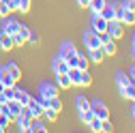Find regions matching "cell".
I'll return each mask as SVG.
<instances>
[{
    "instance_id": "obj_1",
    "label": "cell",
    "mask_w": 135,
    "mask_h": 133,
    "mask_svg": "<svg viewBox=\"0 0 135 133\" xmlns=\"http://www.w3.org/2000/svg\"><path fill=\"white\" fill-rule=\"evenodd\" d=\"M77 56H79V52L71 45V43H64L62 45V49H60V58L69 64V66H75L77 64Z\"/></svg>"
},
{
    "instance_id": "obj_2",
    "label": "cell",
    "mask_w": 135,
    "mask_h": 133,
    "mask_svg": "<svg viewBox=\"0 0 135 133\" xmlns=\"http://www.w3.org/2000/svg\"><path fill=\"white\" fill-rule=\"evenodd\" d=\"M101 47H103L105 56H114L116 54V39L109 37V32H101Z\"/></svg>"
},
{
    "instance_id": "obj_3",
    "label": "cell",
    "mask_w": 135,
    "mask_h": 133,
    "mask_svg": "<svg viewBox=\"0 0 135 133\" xmlns=\"http://www.w3.org/2000/svg\"><path fill=\"white\" fill-rule=\"evenodd\" d=\"M90 110L94 114V118H99V120H107L109 118V110H107V105L103 101H92L90 103Z\"/></svg>"
},
{
    "instance_id": "obj_4",
    "label": "cell",
    "mask_w": 135,
    "mask_h": 133,
    "mask_svg": "<svg viewBox=\"0 0 135 133\" xmlns=\"http://www.w3.org/2000/svg\"><path fill=\"white\" fill-rule=\"evenodd\" d=\"M107 32H109L112 39H120L124 35V24L118 22V20H109L107 22Z\"/></svg>"
},
{
    "instance_id": "obj_5",
    "label": "cell",
    "mask_w": 135,
    "mask_h": 133,
    "mask_svg": "<svg viewBox=\"0 0 135 133\" xmlns=\"http://www.w3.org/2000/svg\"><path fill=\"white\" fill-rule=\"evenodd\" d=\"M84 41H86V47L88 49H94V47H101V35L99 32H94L92 28L86 32V37H84Z\"/></svg>"
},
{
    "instance_id": "obj_6",
    "label": "cell",
    "mask_w": 135,
    "mask_h": 133,
    "mask_svg": "<svg viewBox=\"0 0 135 133\" xmlns=\"http://www.w3.org/2000/svg\"><path fill=\"white\" fill-rule=\"evenodd\" d=\"M15 120H17V125H20V131H28V127H30V120H32V114L28 112V107H24Z\"/></svg>"
},
{
    "instance_id": "obj_7",
    "label": "cell",
    "mask_w": 135,
    "mask_h": 133,
    "mask_svg": "<svg viewBox=\"0 0 135 133\" xmlns=\"http://www.w3.org/2000/svg\"><path fill=\"white\" fill-rule=\"evenodd\" d=\"M92 30L94 32H107V20L105 17H101L99 13H92Z\"/></svg>"
},
{
    "instance_id": "obj_8",
    "label": "cell",
    "mask_w": 135,
    "mask_h": 133,
    "mask_svg": "<svg viewBox=\"0 0 135 133\" xmlns=\"http://www.w3.org/2000/svg\"><path fill=\"white\" fill-rule=\"evenodd\" d=\"M2 32H7V35H15V32L20 30V22L13 20V17H2Z\"/></svg>"
},
{
    "instance_id": "obj_9",
    "label": "cell",
    "mask_w": 135,
    "mask_h": 133,
    "mask_svg": "<svg viewBox=\"0 0 135 133\" xmlns=\"http://www.w3.org/2000/svg\"><path fill=\"white\" fill-rule=\"evenodd\" d=\"M0 82H2L4 88H13L15 84H17V79L11 77V73L7 71V66H2V69H0Z\"/></svg>"
},
{
    "instance_id": "obj_10",
    "label": "cell",
    "mask_w": 135,
    "mask_h": 133,
    "mask_svg": "<svg viewBox=\"0 0 135 133\" xmlns=\"http://www.w3.org/2000/svg\"><path fill=\"white\" fill-rule=\"evenodd\" d=\"M39 90H41V94H45V97L49 99V97H56L60 88H58L56 84H52V82H43V84H41V88H39Z\"/></svg>"
},
{
    "instance_id": "obj_11",
    "label": "cell",
    "mask_w": 135,
    "mask_h": 133,
    "mask_svg": "<svg viewBox=\"0 0 135 133\" xmlns=\"http://www.w3.org/2000/svg\"><path fill=\"white\" fill-rule=\"evenodd\" d=\"M26 107H28V112L32 114V118H41V116H43V107H41V103L37 101L35 97L30 99V103H28Z\"/></svg>"
},
{
    "instance_id": "obj_12",
    "label": "cell",
    "mask_w": 135,
    "mask_h": 133,
    "mask_svg": "<svg viewBox=\"0 0 135 133\" xmlns=\"http://www.w3.org/2000/svg\"><path fill=\"white\" fill-rule=\"evenodd\" d=\"M88 52H90V54H88V60H90V62H97V64L103 62V60L107 58L105 52H103V47H94V49H88Z\"/></svg>"
},
{
    "instance_id": "obj_13",
    "label": "cell",
    "mask_w": 135,
    "mask_h": 133,
    "mask_svg": "<svg viewBox=\"0 0 135 133\" xmlns=\"http://www.w3.org/2000/svg\"><path fill=\"white\" fill-rule=\"evenodd\" d=\"M7 103H9V116H11V120H15L20 116V112L24 110V105L20 101H15V99H11V101H7Z\"/></svg>"
},
{
    "instance_id": "obj_14",
    "label": "cell",
    "mask_w": 135,
    "mask_h": 133,
    "mask_svg": "<svg viewBox=\"0 0 135 133\" xmlns=\"http://www.w3.org/2000/svg\"><path fill=\"white\" fill-rule=\"evenodd\" d=\"M30 99H32V94H28L26 90H22V88H17V86H15V101H20L24 107L30 103Z\"/></svg>"
},
{
    "instance_id": "obj_15",
    "label": "cell",
    "mask_w": 135,
    "mask_h": 133,
    "mask_svg": "<svg viewBox=\"0 0 135 133\" xmlns=\"http://www.w3.org/2000/svg\"><path fill=\"white\" fill-rule=\"evenodd\" d=\"M56 86L60 90H66V88H71V79L66 73H56Z\"/></svg>"
},
{
    "instance_id": "obj_16",
    "label": "cell",
    "mask_w": 135,
    "mask_h": 133,
    "mask_svg": "<svg viewBox=\"0 0 135 133\" xmlns=\"http://www.w3.org/2000/svg\"><path fill=\"white\" fill-rule=\"evenodd\" d=\"M13 37L7 35V32H0V49H4V52H9V49H13Z\"/></svg>"
},
{
    "instance_id": "obj_17",
    "label": "cell",
    "mask_w": 135,
    "mask_h": 133,
    "mask_svg": "<svg viewBox=\"0 0 135 133\" xmlns=\"http://www.w3.org/2000/svg\"><path fill=\"white\" fill-rule=\"evenodd\" d=\"M66 75H69V79H71V86H79V79H81V71L77 69V66H69V71H66Z\"/></svg>"
},
{
    "instance_id": "obj_18",
    "label": "cell",
    "mask_w": 135,
    "mask_h": 133,
    "mask_svg": "<svg viewBox=\"0 0 135 133\" xmlns=\"http://www.w3.org/2000/svg\"><path fill=\"white\" fill-rule=\"evenodd\" d=\"M45 125L41 122V118H32L30 120V127H28V133H45Z\"/></svg>"
},
{
    "instance_id": "obj_19",
    "label": "cell",
    "mask_w": 135,
    "mask_h": 133,
    "mask_svg": "<svg viewBox=\"0 0 135 133\" xmlns=\"http://www.w3.org/2000/svg\"><path fill=\"white\" fill-rule=\"evenodd\" d=\"M120 92H122L124 99H131V101H135V82H129L124 88H120Z\"/></svg>"
},
{
    "instance_id": "obj_20",
    "label": "cell",
    "mask_w": 135,
    "mask_h": 133,
    "mask_svg": "<svg viewBox=\"0 0 135 133\" xmlns=\"http://www.w3.org/2000/svg\"><path fill=\"white\" fill-rule=\"evenodd\" d=\"M75 105H77V112H88L90 110V101L84 94H79L77 99H75Z\"/></svg>"
},
{
    "instance_id": "obj_21",
    "label": "cell",
    "mask_w": 135,
    "mask_h": 133,
    "mask_svg": "<svg viewBox=\"0 0 135 133\" xmlns=\"http://www.w3.org/2000/svg\"><path fill=\"white\" fill-rule=\"evenodd\" d=\"M124 26H135V11H129V9H124V13H122V20H120Z\"/></svg>"
},
{
    "instance_id": "obj_22",
    "label": "cell",
    "mask_w": 135,
    "mask_h": 133,
    "mask_svg": "<svg viewBox=\"0 0 135 133\" xmlns=\"http://www.w3.org/2000/svg\"><path fill=\"white\" fill-rule=\"evenodd\" d=\"M54 71H56V73H66V71H69V64L58 56V58L54 60Z\"/></svg>"
},
{
    "instance_id": "obj_23",
    "label": "cell",
    "mask_w": 135,
    "mask_h": 133,
    "mask_svg": "<svg viewBox=\"0 0 135 133\" xmlns=\"http://www.w3.org/2000/svg\"><path fill=\"white\" fill-rule=\"evenodd\" d=\"M47 107H52V110H56L58 114L62 112V101L58 99V94H56V97H49V101H47Z\"/></svg>"
},
{
    "instance_id": "obj_24",
    "label": "cell",
    "mask_w": 135,
    "mask_h": 133,
    "mask_svg": "<svg viewBox=\"0 0 135 133\" xmlns=\"http://www.w3.org/2000/svg\"><path fill=\"white\" fill-rule=\"evenodd\" d=\"M116 82H118V86H120V88H124L129 82H131V77H129L124 71H118V73H116Z\"/></svg>"
},
{
    "instance_id": "obj_25",
    "label": "cell",
    "mask_w": 135,
    "mask_h": 133,
    "mask_svg": "<svg viewBox=\"0 0 135 133\" xmlns=\"http://www.w3.org/2000/svg\"><path fill=\"white\" fill-rule=\"evenodd\" d=\"M112 9H114V20H118V22H120V20H122V13H124L122 2H114V4H112Z\"/></svg>"
},
{
    "instance_id": "obj_26",
    "label": "cell",
    "mask_w": 135,
    "mask_h": 133,
    "mask_svg": "<svg viewBox=\"0 0 135 133\" xmlns=\"http://www.w3.org/2000/svg\"><path fill=\"white\" fill-rule=\"evenodd\" d=\"M7 71H9L11 77H15V79H20V77H22V71H20V66L15 64V62H9V64H7Z\"/></svg>"
},
{
    "instance_id": "obj_27",
    "label": "cell",
    "mask_w": 135,
    "mask_h": 133,
    "mask_svg": "<svg viewBox=\"0 0 135 133\" xmlns=\"http://www.w3.org/2000/svg\"><path fill=\"white\" fill-rule=\"evenodd\" d=\"M75 66H77L79 71H88V66H90V60H88L86 56H81V54H79V56H77V64H75Z\"/></svg>"
},
{
    "instance_id": "obj_28",
    "label": "cell",
    "mask_w": 135,
    "mask_h": 133,
    "mask_svg": "<svg viewBox=\"0 0 135 133\" xmlns=\"http://www.w3.org/2000/svg\"><path fill=\"white\" fill-rule=\"evenodd\" d=\"M107 2L105 0H90V4H88V9H92V13H101V9H103Z\"/></svg>"
},
{
    "instance_id": "obj_29",
    "label": "cell",
    "mask_w": 135,
    "mask_h": 133,
    "mask_svg": "<svg viewBox=\"0 0 135 133\" xmlns=\"http://www.w3.org/2000/svg\"><path fill=\"white\" fill-rule=\"evenodd\" d=\"M17 35L28 43V39H30V26H26V24H22V22H20V30H17Z\"/></svg>"
},
{
    "instance_id": "obj_30",
    "label": "cell",
    "mask_w": 135,
    "mask_h": 133,
    "mask_svg": "<svg viewBox=\"0 0 135 133\" xmlns=\"http://www.w3.org/2000/svg\"><path fill=\"white\" fill-rule=\"evenodd\" d=\"M43 116H45L49 122H56V120H58V112L52 110V107H45V110H43Z\"/></svg>"
},
{
    "instance_id": "obj_31",
    "label": "cell",
    "mask_w": 135,
    "mask_h": 133,
    "mask_svg": "<svg viewBox=\"0 0 135 133\" xmlns=\"http://www.w3.org/2000/svg\"><path fill=\"white\" fill-rule=\"evenodd\" d=\"M99 15H101V17H105L107 22H109V20H114V9H112V4H105L103 9H101V13H99Z\"/></svg>"
},
{
    "instance_id": "obj_32",
    "label": "cell",
    "mask_w": 135,
    "mask_h": 133,
    "mask_svg": "<svg viewBox=\"0 0 135 133\" xmlns=\"http://www.w3.org/2000/svg\"><path fill=\"white\" fill-rule=\"evenodd\" d=\"M9 125H11V116H9V114H4V112H0V129L7 131V129H9Z\"/></svg>"
},
{
    "instance_id": "obj_33",
    "label": "cell",
    "mask_w": 135,
    "mask_h": 133,
    "mask_svg": "<svg viewBox=\"0 0 135 133\" xmlns=\"http://www.w3.org/2000/svg\"><path fill=\"white\" fill-rule=\"evenodd\" d=\"M79 86H92V75L88 71H81V79H79Z\"/></svg>"
},
{
    "instance_id": "obj_34",
    "label": "cell",
    "mask_w": 135,
    "mask_h": 133,
    "mask_svg": "<svg viewBox=\"0 0 135 133\" xmlns=\"http://www.w3.org/2000/svg\"><path fill=\"white\" fill-rule=\"evenodd\" d=\"M9 13H11V7H9L7 0H2L0 2V17H9Z\"/></svg>"
},
{
    "instance_id": "obj_35",
    "label": "cell",
    "mask_w": 135,
    "mask_h": 133,
    "mask_svg": "<svg viewBox=\"0 0 135 133\" xmlns=\"http://www.w3.org/2000/svg\"><path fill=\"white\" fill-rule=\"evenodd\" d=\"M0 94H2L4 101H11V99H15V86H13V88H4Z\"/></svg>"
},
{
    "instance_id": "obj_36",
    "label": "cell",
    "mask_w": 135,
    "mask_h": 133,
    "mask_svg": "<svg viewBox=\"0 0 135 133\" xmlns=\"http://www.w3.org/2000/svg\"><path fill=\"white\" fill-rule=\"evenodd\" d=\"M79 118H81V122H90L92 118H94V114H92V110H88V112H79Z\"/></svg>"
},
{
    "instance_id": "obj_37",
    "label": "cell",
    "mask_w": 135,
    "mask_h": 133,
    "mask_svg": "<svg viewBox=\"0 0 135 133\" xmlns=\"http://www.w3.org/2000/svg\"><path fill=\"white\" fill-rule=\"evenodd\" d=\"M30 4H32V0H20V11L22 13H28L30 11Z\"/></svg>"
},
{
    "instance_id": "obj_38",
    "label": "cell",
    "mask_w": 135,
    "mask_h": 133,
    "mask_svg": "<svg viewBox=\"0 0 135 133\" xmlns=\"http://www.w3.org/2000/svg\"><path fill=\"white\" fill-rule=\"evenodd\" d=\"M114 127H112V120L107 118V120H101V131H105V133H109Z\"/></svg>"
},
{
    "instance_id": "obj_39",
    "label": "cell",
    "mask_w": 135,
    "mask_h": 133,
    "mask_svg": "<svg viewBox=\"0 0 135 133\" xmlns=\"http://www.w3.org/2000/svg\"><path fill=\"white\" fill-rule=\"evenodd\" d=\"M11 37H13V45H15V47H22V45L26 43V41H24V39L17 35V32H15V35H11Z\"/></svg>"
},
{
    "instance_id": "obj_40",
    "label": "cell",
    "mask_w": 135,
    "mask_h": 133,
    "mask_svg": "<svg viewBox=\"0 0 135 133\" xmlns=\"http://www.w3.org/2000/svg\"><path fill=\"white\" fill-rule=\"evenodd\" d=\"M88 127H90L92 131H101V120H99V118H92V120L88 122Z\"/></svg>"
},
{
    "instance_id": "obj_41",
    "label": "cell",
    "mask_w": 135,
    "mask_h": 133,
    "mask_svg": "<svg viewBox=\"0 0 135 133\" xmlns=\"http://www.w3.org/2000/svg\"><path fill=\"white\" fill-rule=\"evenodd\" d=\"M122 7L129 11H135V0H122Z\"/></svg>"
},
{
    "instance_id": "obj_42",
    "label": "cell",
    "mask_w": 135,
    "mask_h": 133,
    "mask_svg": "<svg viewBox=\"0 0 135 133\" xmlns=\"http://www.w3.org/2000/svg\"><path fill=\"white\" fill-rule=\"evenodd\" d=\"M7 2H9L11 11H20V0H7Z\"/></svg>"
},
{
    "instance_id": "obj_43",
    "label": "cell",
    "mask_w": 135,
    "mask_h": 133,
    "mask_svg": "<svg viewBox=\"0 0 135 133\" xmlns=\"http://www.w3.org/2000/svg\"><path fill=\"white\" fill-rule=\"evenodd\" d=\"M28 43H39V35L35 30H30V39H28Z\"/></svg>"
},
{
    "instance_id": "obj_44",
    "label": "cell",
    "mask_w": 135,
    "mask_h": 133,
    "mask_svg": "<svg viewBox=\"0 0 135 133\" xmlns=\"http://www.w3.org/2000/svg\"><path fill=\"white\" fill-rule=\"evenodd\" d=\"M75 2L81 7V9H88V4H90V0H75Z\"/></svg>"
},
{
    "instance_id": "obj_45",
    "label": "cell",
    "mask_w": 135,
    "mask_h": 133,
    "mask_svg": "<svg viewBox=\"0 0 135 133\" xmlns=\"http://www.w3.org/2000/svg\"><path fill=\"white\" fill-rule=\"evenodd\" d=\"M129 77H131V82H135V64L131 66V71H129Z\"/></svg>"
},
{
    "instance_id": "obj_46",
    "label": "cell",
    "mask_w": 135,
    "mask_h": 133,
    "mask_svg": "<svg viewBox=\"0 0 135 133\" xmlns=\"http://www.w3.org/2000/svg\"><path fill=\"white\" fill-rule=\"evenodd\" d=\"M133 103H135V101H133ZM131 112H133V118H135V105H133V110H131Z\"/></svg>"
},
{
    "instance_id": "obj_47",
    "label": "cell",
    "mask_w": 135,
    "mask_h": 133,
    "mask_svg": "<svg viewBox=\"0 0 135 133\" xmlns=\"http://www.w3.org/2000/svg\"><path fill=\"white\" fill-rule=\"evenodd\" d=\"M2 90H4V86H2V82H0V92H2Z\"/></svg>"
},
{
    "instance_id": "obj_48",
    "label": "cell",
    "mask_w": 135,
    "mask_h": 133,
    "mask_svg": "<svg viewBox=\"0 0 135 133\" xmlns=\"http://www.w3.org/2000/svg\"><path fill=\"white\" fill-rule=\"evenodd\" d=\"M133 60H135V47H133Z\"/></svg>"
},
{
    "instance_id": "obj_49",
    "label": "cell",
    "mask_w": 135,
    "mask_h": 133,
    "mask_svg": "<svg viewBox=\"0 0 135 133\" xmlns=\"http://www.w3.org/2000/svg\"><path fill=\"white\" fill-rule=\"evenodd\" d=\"M133 47H135V35H133Z\"/></svg>"
},
{
    "instance_id": "obj_50",
    "label": "cell",
    "mask_w": 135,
    "mask_h": 133,
    "mask_svg": "<svg viewBox=\"0 0 135 133\" xmlns=\"http://www.w3.org/2000/svg\"><path fill=\"white\" fill-rule=\"evenodd\" d=\"M0 133H2V129H0Z\"/></svg>"
},
{
    "instance_id": "obj_51",
    "label": "cell",
    "mask_w": 135,
    "mask_h": 133,
    "mask_svg": "<svg viewBox=\"0 0 135 133\" xmlns=\"http://www.w3.org/2000/svg\"><path fill=\"white\" fill-rule=\"evenodd\" d=\"M0 2H2V0H0Z\"/></svg>"
}]
</instances>
